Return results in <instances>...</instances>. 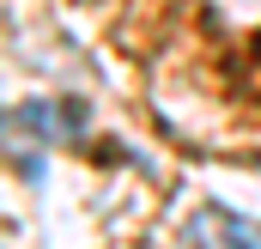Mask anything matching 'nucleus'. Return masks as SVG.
<instances>
[{
    "label": "nucleus",
    "instance_id": "f03ea898",
    "mask_svg": "<svg viewBox=\"0 0 261 249\" xmlns=\"http://www.w3.org/2000/svg\"><path fill=\"white\" fill-rule=\"evenodd\" d=\"M85 122V110L79 104H24V110H12V128H31V140H67L73 128Z\"/></svg>",
    "mask_w": 261,
    "mask_h": 249
},
{
    "label": "nucleus",
    "instance_id": "f257e3e1",
    "mask_svg": "<svg viewBox=\"0 0 261 249\" xmlns=\"http://www.w3.org/2000/svg\"><path fill=\"white\" fill-rule=\"evenodd\" d=\"M182 249H261V225L231 207H200L182 225Z\"/></svg>",
    "mask_w": 261,
    "mask_h": 249
}]
</instances>
